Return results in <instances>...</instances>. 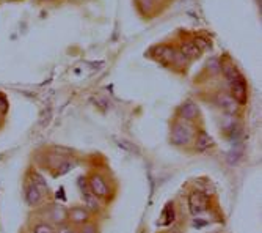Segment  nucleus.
Returning a JSON list of instances; mask_svg holds the SVG:
<instances>
[{
	"instance_id": "1",
	"label": "nucleus",
	"mask_w": 262,
	"mask_h": 233,
	"mask_svg": "<svg viewBox=\"0 0 262 233\" xmlns=\"http://www.w3.org/2000/svg\"><path fill=\"white\" fill-rule=\"evenodd\" d=\"M195 126L193 123L190 122H184L181 119H178L173 126H171V132H170V141L173 145L178 147H188L190 144L193 142V137H195Z\"/></svg>"
},
{
	"instance_id": "2",
	"label": "nucleus",
	"mask_w": 262,
	"mask_h": 233,
	"mask_svg": "<svg viewBox=\"0 0 262 233\" xmlns=\"http://www.w3.org/2000/svg\"><path fill=\"white\" fill-rule=\"evenodd\" d=\"M88 189L99 199H107L110 196V188H108V183L107 180L99 175V173H93L88 178Z\"/></svg>"
},
{
	"instance_id": "3",
	"label": "nucleus",
	"mask_w": 262,
	"mask_h": 233,
	"mask_svg": "<svg viewBox=\"0 0 262 233\" xmlns=\"http://www.w3.org/2000/svg\"><path fill=\"white\" fill-rule=\"evenodd\" d=\"M207 208H209V199L206 194L200 191H193L188 196V209H190V213H192V216L203 215Z\"/></svg>"
},
{
	"instance_id": "4",
	"label": "nucleus",
	"mask_w": 262,
	"mask_h": 233,
	"mask_svg": "<svg viewBox=\"0 0 262 233\" xmlns=\"http://www.w3.org/2000/svg\"><path fill=\"white\" fill-rule=\"evenodd\" d=\"M231 96L237 104H245L248 100V90H247V84L245 79L239 74L235 79H232L231 82Z\"/></svg>"
},
{
	"instance_id": "5",
	"label": "nucleus",
	"mask_w": 262,
	"mask_h": 233,
	"mask_svg": "<svg viewBox=\"0 0 262 233\" xmlns=\"http://www.w3.org/2000/svg\"><path fill=\"white\" fill-rule=\"evenodd\" d=\"M90 221H91V213L83 206H74L68 211V222L71 225L82 227L83 224H86Z\"/></svg>"
},
{
	"instance_id": "6",
	"label": "nucleus",
	"mask_w": 262,
	"mask_h": 233,
	"mask_svg": "<svg viewBox=\"0 0 262 233\" xmlns=\"http://www.w3.org/2000/svg\"><path fill=\"white\" fill-rule=\"evenodd\" d=\"M176 52L178 51L174 48H171V46L160 44V46H157V48L154 49V57H156V60H159L163 65H173Z\"/></svg>"
},
{
	"instance_id": "7",
	"label": "nucleus",
	"mask_w": 262,
	"mask_h": 233,
	"mask_svg": "<svg viewBox=\"0 0 262 233\" xmlns=\"http://www.w3.org/2000/svg\"><path fill=\"white\" fill-rule=\"evenodd\" d=\"M47 218L49 221L55 225H61L64 222H68V209L60 205V203H54L47 209Z\"/></svg>"
},
{
	"instance_id": "8",
	"label": "nucleus",
	"mask_w": 262,
	"mask_h": 233,
	"mask_svg": "<svg viewBox=\"0 0 262 233\" xmlns=\"http://www.w3.org/2000/svg\"><path fill=\"white\" fill-rule=\"evenodd\" d=\"M179 119L184 120V122H190V123H193L196 119H198V115H200V110H198V106L196 103L193 101H185L181 107H179Z\"/></svg>"
},
{
	"instance_id": "9",
	"label": "nucleus",
	"mask_w": 262,
	"mask_h": 233,
	"mask_svg": "<svg viewBox=\"0 0 262 233\" xmlns=\"http://www.w3.org/2000/svg\"><path fill=\"white\" fill-rule=\"evenodd\" d=\"M193 145L198 151H206L209 150L210 147H213V139L204 131V129H200L195 132V137H193Z\"/></svg>"
},
{
	"instance_id": "10",
	"label": "nucleus",
	"mask_w": 262,
	"mask_h": 233,
	"mask_svg": "<svg viewBox=\"0 0 262 233\" xmlns=\"http://www.w3.org/2000/svg\"><path fill=\"white\" fill-rule=\"evenodd\" d=\"M24 196H26V202L30 206H39L42 203L44 197H46L38 188H35L32 183H27V186H26V194H24Z\"/></svg>"
},
{
	"instance_id": "11",
	"label": "nucleus",
	"mask_w": 262,
	"mask_h": 233,
	"mask_svg": "<svg viewBox=\"0 0 262 233\" xmlns=\"http://www.w3.org/2000/svg\"><path fill=\"white\" fill-rule=\"evenodd\" d=\"M82 199H83V208H86L90 213H99L102 209V203H101V199L94 196L91 191H85L82 194Z\"/></svg>"
},
{
	"instance_id": "12",
	"label": "nucleus",
	"mask_w": 262,
	"mask_h": 233,
	"mask_svg": "<svg viewBox=\"0 0 262 233\" xmlns=\"http://www.w3.org/2000/svg\"><path fill=\"white\" fill-rule=\"evenodd\" d=\"M184 57H187L188 60H193V59H198L201 51L196 48V44L193 41H187V43H182L181 44V51H179Z\"/></svg>"
},
{
	"instance_id": "13",
	"label": "nucleus",
	"mask_w": 262,
	"mask_h": 233,
	"mask_svg": "<svg viewBox=\"0 0 262 233\" xmlns=\"http://www.w3.org/2000/svg\"><path fill=\"white\" fill-rule=\"evenodd\" d=\"M217 103H219V106H220L223 110H226V112H235L237 103L232 100L231 95H228V93H219Z\"/></svg>"
},
{
	"instance_id": "14",
	"label": "nucleus",
	"mask_w": 262,
	"mask_h": 233,
	"mask_svg": "<svg viewBox=\"0 0 262 233\" xmlns=\"http://www.w3.org/2000/svg\"><path fill=\"white\" fill-rule=\"evenodd\" d=\"M29 183H32L35 188H38L44 196H47V192H49V189H47V184H46V180L39 173H36V172L32 173V180Z\"/></svg>"
},
{
	"instance_id": "15",
	"label": "nucleus",
	"mask_w": 262,
	"mask_h": 233,
	"mask_svg": "<svg viewBox=\"0 0 262 233\" xmlns=\"http://www.w3.org/2000/svg\"><path fill=\"white\" fill-rule=\"evenodd\" d=\"M137 4L141 13L145 14H151L157 8V0H137Z\"/></svg>"
},
{
	"instance_id": "16",
	"label": "nucleus",
	"mask_w": 262,
	"mask_h": 233,
	"mask_svg": "<svg viewBox=\"0 0 262 233\" xmlns=\"http://www.w3.org/2000/svg\"><path fill=\"white\" fill-rule=\"evenodd\" d=\"M32 233H57L55 227L51 222H38L33 225Z\"/></svg>"
},
{
	"instance_id": "17",
	"label": "nucleus",
	"mask_w": 262,
	"mask_h": 233,
	"mask_svg": "<svg viewBox=\"0 0 262 233\" xmlns=\"http://www.w3.org/2000/svg\"><path fill=\"white\" fill-rule=\"evenodd\" d=\"M222 69H223V74L225 77L231 82L232 79H235L237 76H239V71L235 69V66L232 63H223L222 65Z\"/></svg>"
},
{
	"instance_id": "18",
	"label": "nucleus",
	"mask_w": 262,
	"mask_h": 233,
	"mask_svg": "<svg viewBox=\"0 0 262 233\" xmlns=\"http://www.w3.org/2000/svg\"><path fill=\"white\" fill-rule=\"evenodd\" d=\"M79 231H80V233H98V227H96V224H93V222L90 221V222L83 224V225L80 227Z\"/></svg>"
},
{
	"instance_id": "19",
	"label": "nucleus",
	"mask_w": 262,
	"mask_h": 233,
	"mask_svg": "<svg viewBox=\"0 0 262 233\" xmlns=\"http://www.w3.org/2000/svg\"><path fill=\"white\" fill-rule=\"evenodd\" d=\"M55 231H57V233H74L76 230L73 228V225H71V224L64 222V224L58 225V228H55Z\"/></svg>"
},
{
	"instance_id": "20",
	"label": "nucleus",
	"mask_w": 262,
	"mask_h": 233,
	"mask_svg": "<svg viewBox=\"0 0 262 233\" xmlns=\"http://www.w3.org/2000/svg\"><path fill=\"white\" fill-rule=\"evenodd\" d=\"M195 44H196V48L200 49V51H204V49H207L209 46H210V43L206 40V38H196L195 41H193Z\"/></svg>"
},
{
	"instance_id": "21",
	"label": "nucleus",
	"mask_w": 262,
	"mask_h": 233,
	"mask_svg": "<svg viewBox=\"0 0 262 233\" xmlns=\"http://www.w3.org/2000/svg\"><path fill=\"white\" fill-rule=\"evenodd\" d=\"M7 110H8V101H7V98L0 93V113H7Z\"/></svg>"
},
{
	"instance_id": "22",
	"label": "nucleus",
	"mask_w": 262,
	"mask_h": 233,
	"mask_svg": "<svg viewBox=\"0 0 262 233\" xmlns=\"http://www.w3.org/2000/svg\"><path fill=\"white\" fill-rule=\"evenodd\" d=\"M74 233H80V231H79V230H76V231H74Z\"/></svg>"
}]
</instances>
